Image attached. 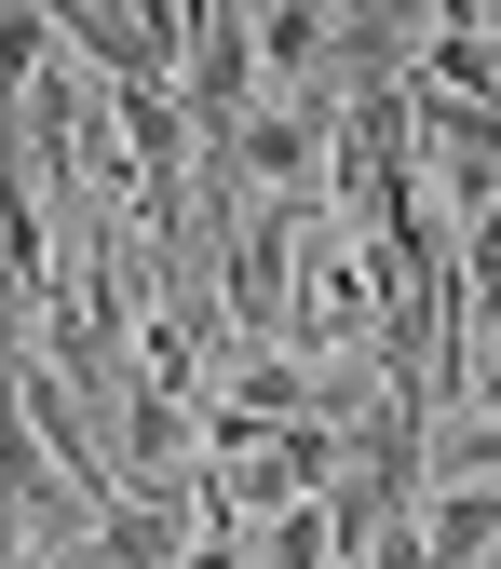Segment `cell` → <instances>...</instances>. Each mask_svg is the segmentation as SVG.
I'll return each instance as SVG.
<instances>
[{
  "label": "cell",
  "instance_id": "obj_1",
  "mask_svg": "<svg viewBox=\"0 0 501 569\" xmlns=\"http://www.w3.org/2000/svg\"><path fill=\"white\" fill-rule=\"evenodd\" d=\"M231 569H352V529H339V502H284L271 529L231 542Z\"/></svg>",
  "mask_w": 501,
  "mask_h": 569
}]
</instances>
